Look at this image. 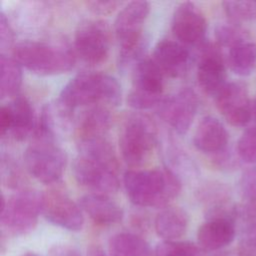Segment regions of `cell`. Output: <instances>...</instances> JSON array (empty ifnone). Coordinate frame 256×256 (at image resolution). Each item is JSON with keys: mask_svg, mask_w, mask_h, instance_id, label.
<instances>
[{"mask_svg": "<svg viewBox=\"0 0 256 256\" xmlns=\"http://www.w3.org/2000/svg\"><path fill=\"white\" fill-rule=\"evenodd\" d=\"M235 221L229 218H207L198 229L197 241L201 250L205 252L220 251L228 246L235 238Z\"/></svg>", "mask_w": 256, "mask_h": 256, "instance_id": "17", "label": "cell"}, {"mask_svg": "<svg viewBox=\"0 0 256 256\" xmlns=\"http://www.w3.org/2000/svg\"><path fill=\"white\" fill-rule=\"evenodd\" d=\"M200 256H242V255L239 252L238 253H231V252H224V251L205 252L202 250Z\"/></svg>", "mask_w": 256, "mask_h": 256, "instance_id": "36", "label": "cell"}, {"mask_svg": "<svg viewBox=\"0 0 256 256\" xmlns=\"http://www.w3.org/2000/svg\"><path fill=\"white\" fill-rule=\"evenodd\" d=\"M41 214L50 223L69 231H79L84 224L79 204L59 189L41 193Z\"/></svg>", "mask_w": 256, "mask_h": 256, "instance_id": "10", "label": "cell"}, {"mask_svg": "<svg viewBox=\"0 0 256 256\" xmlns=\"http://www.w3.org/2000/svg\"><path fill=\"white\" fill-rule=\"evenodd\" d=\"M215 37L220 46L228 49L246 40H251L249 33L238 23H220L215 28Z\"/></svg>", "mask_w": 256, "mask_h": 256, "instance_id": "26", "label": "cell"}, {"mask_svg": "<svg viewBox=\"0 0 256 256\" xmlns=\"http://www.w3.org/2000/svg\"><path fill=\"white\" fill-rule=\"evenodd\" d=\"M200 247H197L191 242L164 240L157 244L155 256H200Z\"/></svg>", "mask_w": 256, "mask_h": 256, "instance_id": "28", "label": "cell"}, {"mask_svg": "<svg viewBox=\"0 0 256 256\" xmlns=\"http://www.w3.org/2000/svg\"><path fill=\"white\" fill-rule=\"evenodd\" d=\"M171 27L174 36L182 44L200 46L205 42L206 18L192 2H183L176 7Z\"/></svg>", "mask_w": 256, "mask_h": 256, "instance_id": "14", "label": "cell"}, {"mask_svg": "<svg viewBox=\"0 0 256 256\" xmlns=\"http://www.w3.org/2000/svg\"><path fill=\"white\" fill-rule=\"evenodd\" d=\"M197 63V80L202 90L216 96L226 85L225 63L219 46L204 42L199 46Z\"/></svg>", "mask_w": 256, "mask_h": 256, "instance_id": "13", "label": "cell"}, {"mask_svg": "<svg viewBox=\"0 0 256 256\" xmlns=\"http://www.w3.org/2000/svg\"><path fill=\"white\" fill-rule=\"evenodd\" d=\"M79 206L94 222L102 225L114 224L122 220L123 210L108 195L89 193L82 196Z\"/></svg>", "mask_w": 256, "mask_h": 256, "instance_id": "19", "label": "cell"}, {"mask_svg": "<svg viewBox=\"0 0 256 256\" xmlns=\"http://www.w3.org/2000/svg\"><path fill=\"white\" fill-rule=\"evenodd\" d=\"M236 152L240 160L256 166V126L242 133L236 145Z\"/></svg>", "mask_w": 256, "mask_h": 256, "instance_id": "29", "label": "cell"}, {"mask_svg": "<svg viewBox=\"0 0 256 256\" xmlns=\"http://www.w3.org/2000/svg\"><path fill=\"white\" fill-rule=\"evenodd\" d=\"M149 11L150 4L147 1H131L121 9L114 23L120 49L133 46L145 37L142 32Z\"/></svg>", "mask_w": 256, "mask_h": 256, "instance_id": "15", "label": "cell"}, {"mask_svg": "<svg viewBox=\"0 0 256 256\" xmlns=\"http://www.w3.org/2000/svg\"><path fill=\"white\" fill-rule=\"evenodd\" d=\"M112 117L103 106H94L84 111L77 121L76 134L78 141L103 138L109 130Z\"/></svg>", "mask_w": 256, "mask_h": 256, "instance_id": "20", "label": "cell"}, {"mask_svg": "<svg viewBox=\"0 0 256 256\" xmlns=\"http://www.w3.org/2000/svg\"><path fill=\"white\" fill-rule=\"evenodd\" d=\"M122 92L119 82L112 76L102 73L85 72L73 77L61 90L58 102L73 110L79 106L96 103L118 105Z\"/></svg>", "mask_w": 256, "mask_h": 256, "instance_id": "3", "label": "cell"}, {"mask_svg": "<svg viewBox=\"0 0 256 256\" xmlns=\"http://www.w3.org/2000/svg\"><path fill=\"white\" fill-rule=\"evenodd\" d=\"M111 30L103 20H86L79 24L74 37L76 54L87 64H99L108 56Z\"/></svg>", "mask_w": 256, "mask_h": 256, "instance_id": "9", "label": "cell"}, {"mask_svg": "<svg viewBox=\"0 0 256 256\" xmlns=\"http://www.w3.org/2000/svg\"><path fill=\"white\" fill-rule=\"evenodd\" d=\"M130 201L140 207L165 208L181 191L178 176L168 168L130 169L123 177Z\"/></svg>", "mask_w": 256, "mask_h": 256, "instance_id": "2", "label": "cell"}, {"mask_svg": "<svg viewBox=\"0 0 256 256\" xmlns=\"http://www.w3.org/2000/svg\"><path fill=\"white\" fill-rule=\"evenodd\" d=\"M163 77L164 73L152 58L141 60L133 68V88L127 97L129 106L136 110L158 107L163 99Z\"/></svg>", "mask_w": 256, "mask_h": 256, "instance_id": "8", "label": "cell"}, {"mask_svg": "<svg viewBox=\"0 0 256 256\" xmlns=\"http://www.w3.org/2000/svg\"><path fill=\"white\" fill-rule=\"evenodd\" d=\"M66 155L55 138L35 133L34 140L24 152V162L29 174L44 184L57 182L66 167Z\"/></svg>", "mask_w": 256, "mask_h": 256, "instance_id": "6", "label": "cell"}, {"mask_svg": "<svg viewBox=\"0 0 256 256\" xmlns=\"http://www.w3.org/2000/svg\"><path fill=\"white\" fill-rule=\"evenodd\" d=\"M73 162L76 182L92 193L109 195L119 188L118 161L111 144L103 137L79 141Z\"/></svg>", "mask_w": 256, "mask_h": 256, "instance_id": "1", "label": "cell"}, {"mask_svg": "<svg viewBox=\"0 0 256 256\" xmlns=\"http://www.w3.org/2000/svg\"><path fill=\"white\" fill-rule=\"evenodd\" d=\"M40 214L41 193L25 189L7 200L3 195L1 197V226L12 234L30 233L36 227Z\"/></svg>", "mask_w": 256, "mask_h": 256, "instance_id": "7", "label": "cell"}, {"mask_svg": "<svg viewBox=\"0 0 256 256\" xmlns=\"http://www.w3.org/2000/svg\"><path fill=\"white\" fill-rule=\"evenodd\" d=\"M238 252L242 256H256V223H251L243 229Z\"/></svg>", "mask_w": 256, "mask_h": 256, "instance_id": "31", "label": "cell"}, {"mask_svg": "<svg viewBox=\"0 0 256 256\" xmlns=\"http://www.w3.org/2000/svg\"><path fill=\"white\" fill-rule=\"evenodd\" d=\"M189 218L180 207H165L155 218V230L164 240H177L185 234Z\"/></svg>", "mask_w": 256, "mask_h": 256, "instance_id": "21", "label": "cell"}, {"mask_svg": "<svg viewBox=\"0 0 256 256\" xmlns=\"http://www.w3.org/2000/svg\"><path fill=\"white\" fill-rule=\"evenodd\" d=\"M152 59L164 74L177 78L188 72L192 56L189 49L181 42L163 39L155 46Z\"/></svg>", "mask_w": 256, "mask_h": 256, "instance_id": "16", "label": "cell"}, {"mask_svg": "<svg viewBox=\"0 0 256 256\" xmlns=\"http://www.w3.org/2000/svg\"><path fill=\"white\" fill-rule=\"evenodd\" d=\"M252 109H253V118L256 119V96L252 100Z\"/></svg>", "mask_w": 256, "mask_h": 256, "instance_id": "38", "label": "cell"}, {"mask_svg": "<svg viewBox=\"0 0 256 256\" xmlns=\"http://www.w3.org/2000/svg\"><path fill=\"white\" fill-rule=\"evenodd\" d=\"M49 256H81V254L73 246L58 244L49 250Z\"/></svg>", "mask_w": 256, "mask_h": 256, "instance_id": "34", "label": "cell"}, {"mask_svg": "<svg viewBox=\"0 0 256 256\" xmlns=\"http://www.w3.org/2000/svg\"><path fill=\"white\" fill-rule=\"evenodd\" d=\"M22 83L21 65L13 58L4 54L0 57V96L1 98L16 97Z\"/></svg>", "mask_w": 256, "mask_h": 256, "instance_id": "25", "label": "cell"}, {"mask_svg": "<svg viewBox=\"0 0 256 256\" xmlns=\"http://www.w3.org/2000/svg\"><path fill=\"white\" fill-rule=\"evenodd\" d=\"M87 7L90 11H92L95 14L98 15H107L112 13L117 7H119L122 2L110 0V1H104V0H94V1H88Z\"/></svg>", "mask_w": 256, "mask_h": 256, "instance_id": "32", "label": "cell"}, {"mask_svg": "<svg viewBox=\"0 0 256 256\" xmlns=\"http://www.w3.org/2000/svg\"><path fill=\"white\" fill-rule=\"evenodd\" d=\"M88 256H107L100 248H97V247H93L89 250V253H88Z\"/></svg>", "mask_w": 256, "mask_h": 256, "instance_id": "37", "label": "cell"}, {"mask_svg": "<svg viewBox=\"0 0 256 256\" xmlns=\"http://www.w3.org/2000/svg\"><path fill=\"white\" fill-rule=\"evenodd\" d=\"M13 58L27 70L45 76L68 72L75 64L74 52L59 42H20L13 47Z\"/></svg>", "mask_w": 256, "mask_h": 256, "instance_id": "4", "label": "cell"}, {"mask_svg": "<svg viewBox=\"0 0 256 256\" xmlns=\"http://www.w3.org/2000/svg\"><path fill=\"white\" fill-rule=\"evenodd\" d=\"M11 128V114L8 104L2 105L0 109V134L4 136L6 133L10 132Z\"/></svg>", "mask_w": 256, "mask_h": 256, "instance_id": "35", "label": "cell"}, {"mask_svg": "<svg viewBox=\"0 0 256 256\" xmlns=\"http://www.w3.org/2000/svg\"><path fill=\"white\" fill-rule=\"evenodd\" d=\"M229 134L221 121L206 116L198 123L194 135V146L201 152L216 155L227 149Z\"/></svg>", "mask_w": 256, "mask_h": 256, "instance_id": "18", "label": "cell"}, {"mask_svg": "<svg viewBox=\"0 0 256 256\" xmlns=\"http://www.w3.org/2000/svg\"><path fill=\"white\" fill-rule=\"evenodd\" d=\"M108 249L110 256H153L148 242L129 232L114 234L109 239Z\"/></svg>", "mask_w": 256, "mask_h": 256, "instance_id": "23", "label": "cell"}, {"mask_svg": "<svg viewBox=\"0 0 256 256\" xmlns=\"http://www.w3.org/2000/svg\"><path fill=\"white\" fill-rule=\"evenodd\" d=\"M157 142V129L150 117L142 113L129 115L121 129L119 145L124 161L131 167L143 165Z\"/></svg>", "mask_w": 256, "mask_h": 256, "instance_id": "5", "label": "cell"}, {"mask_svg": "<svg viewBox=\"0 0 256 256\" xmlns=\"http://www.w3.org/2000/svg\"><path fill=\"white\" fill-rule=\"evenodd\" d=\"M222 5L231 22L241 24L256 20V1H224Z\"/></svg>", "mask_w": 256, "mask_h": 256, "instance_id": "27", "label": "cell"}, {"mask_svg": "<svg viewBox=\"0 0 256 256\" xmlns=\"http://www.w3.org/2000/svg\"><path fill=\"white\" fill-rule=\"evenodd\" d=\"M8 106L11 114L10 133L15 140H25L34 129L32 105L26 97L16 96Z\"/></svg>", "mask_w": 256, "mask_h": 256, "instance_id": "22", "label": "cell"}, {"mask_svg": "<svg viewBox=\"0 0 256 256\" xmlns=\"http://www.w3.org/2000/svg\"><path fill=\"white\" fill-rule=\"evenodd\" d=\"M239 191L243 199L256 206V166L247 169L239 180Z\"/></svg>", "mask_w": 256, "mask_h": 256, "instance_id": "30", "label": "cell"}, {"mask_svg": "<svg viewBox=\"0 0 256 256\" xmlns=\"http://www.w3.org/2000/svg\"><path fill=\"white\" fill-rule=\"evenodd\" d=\"M21 256H39V255H37L36 253H32V252H28V253H25V254H23V255H21Z\"/></svg>", "mask_w": 256, "mask_h": 256, "instance_id": "39", "label": "cell"}, {"mask_svg": "<svg viewBox=\"0 0 256 256\" xmlns=\"http://www.w3.org/2000/svg\"><path fill=\"white\" fill-rule=\"evenodd\" d=\"M215 102L218 111L234 127H244L253 118L252 100L241 82H227L215 96Z\"/></svg>", "mask_w": 256, "mask_h": 256, "instance_id": "11", "label": "cell"}, {"mask_svg": "<svg viewBox=\"0 0 256 256\" xmlns=\"http://www.w3.org/2000/svg\"><path fill=\"white\" fill-rule=\"evenodd\" d=\"M160 117L178 134H185L198 110V98L189 88L162 99L157 107Z\"/></svg>", "mask_w": 256, "mask_h": 256, "instance_id": "12", "label": "cell"}, {"mask_svg": "<svg viewBox=\"0 0 256 256\" xmlns=\"http://www.w3.org/2000/svg\"><path fill=\"white\" fill-rule=\"evenodd\" d=\"M227 63L236 75L249 76L256 68V43L246 40L229 48Z\"/></svg>", "mask_w": 256, "mask_h": 256, "instance_id": "24", "label": "cell"}, {"mask_svg": "<svg viewBox=\"0 0 256 256\" xmlns=\"http://www.w3.org/2000/svg\"><path fill=\"white\" fill-rule=\"evenodd\" d=\"M13 42V32L8 19L1 11L0 13V46L2 49L10 47Z\"/></svg>", "mask_w": 256, "mask_h": 256, "instance_id": "33", "label": "cell"}]
</instances>
